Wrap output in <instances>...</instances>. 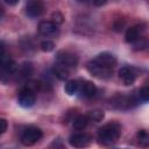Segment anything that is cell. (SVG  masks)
Masks as SVG:
<instances>
[{
    "mask_svg": "<svg viewBox=\"0 0 149 149\" xmlns=\"http://www.w3.org/2000/svg\"><path fill=\"white\" fill-rule=\"evenodd\" d=\"M121 134V127L118 122H109L102 126L98 132V142L102 146L114 144Z\"/></svg>",
    "mask_w": 149,
    "mask_h": 149,
    "instance_id": "cell-1",
    "label": "cell"
},
{
    "mask_svg": "<svg viewBox=\"0 0 149 149\" xmlns=\"http://www.w3.org/2000/svg\"><path fill=\"white\" fill-rule=\"evenodd\" d=\"M56 61L58 65H62L66 69L69 68H76L78 64V57L66 50H59L56 54Z\"/></svg>",
    "mask_w": 149,
    "mask_h": 149,
    "instance_id": "cell-2",
    "label": "cell"
},
{
    "mask_svg": "<svg viewBox=\"0 0 149 149\" xmlns=\"http://www.w3.org/2000/svg\"><path fill=\"white\" fill-rule=\"evenodd\" d=\"M86 69L93 77L99 78V79H107L113 73V69H108L106 66H102V65H100V64H98L93 61L87 63Z\"/></svg>",
    "mask_w": 149,
    "mask_h": 149,
    "instance_id": "cell-3",
    "label": "cell"
},
{
    "mask_svg": "<svg viewBox=\"0 0 149 149\" xmlns=\"http://www.w3.org/2000/svg\"><path fill=\"white\" fill-rule=\"evenodd\" d=\"M43 136V133L40 128L36 127H30L27 128L22 135H21V143L23 146H33L36 142H38Z\"/></svg>",
    "mask_w": 149,
    "mask_h": 149,
    "instance_id": "cell-4",
    "label": "cell"
},
{
    "mask_svg": "<svg viewBox=\"0 0 149 149\" xmlns=\"http://www.w3.org/2000/svg\"><path fill=\"white\" fill-rule=\"evenodd\" d=\"M17 102L21 107L29 108V107L34 106V104L36 102V93L29 91L26 87H22L17 94Z\"/></svg>",
    "mask_w": 149,
    "mask_h": 149,
    "instance_id": "cell-5",
    "label": "cell"
},
{
    "mask_svg": "<svg viewBox=\"0 0 149 149\" xmlns=\"http://www.w3.org/2000/svg\"><path fill=\"white\" fill-rule=\"evenodd\" d=\"M92 142V136L87 133H77L70 136L69 143L73 148H85Z\"/></svg>",
    "mask_w": 149,
    "mask_h": 149,
    "instance_id": "cell-6",
    "label": "cell"
},
{
    "mask_svg": "<svg viewBox=\"0 0 149 149\" xmlns=\"http://www.w3.org/2000/svg\"><path fill=\"white\" fill-rule=\"evenodd\" d=\"M92 61L108 69H113L116 65V57L111 52H101L97 55Z\"/></svg>",
    "mask_w": 149,
    "mask_h": 149,
    "instance_id": "cell-7",
    "label": "cell"
},
{
    "mask_svg": "<svg viewBox=\"0 0 149 149\" xmlns=\"http://www.w3.org/2000/svg\"><path fill=\"white\" fill-rule=\"evenodd\" d=\"M77 92L83 98H91V97H93L95 94L97 87H95V85L92 81L81 80V81H78V90H77Z\"/></svg>",
    "mask_w": 149,
    "mask_h": 149,
    "instance_id": "cell-8",
    "label": "cell"
},
{
    "mask_svg": "<svg viewBox=\"0 0 149 149\" xmlns=\"http://www.w3.org/2000/svg\"><path fill=\"white\" fill-rule=\"evenodd\" d=\"M38 33L43 36H55L58 34V27L51 21H41L38 24Z\"/></svg>",
    "mask_w": 149,
    "mask_h": 149,
    "instance_id": "cell-9",
    "label": "cell"
},
{
    "mask_svg": "<svg viewBox=\"0 0 149 149\" xmlns=\"http://www.w3.org/2000/svg\"><path fill=\"white\" fill-rule=\"evenodd\" d=\"M44 10V6L41 1L34 0V1H29L26 6V14L29 17H37L40 15H42Z\"/></svg>",
    "mask_w": 149,
    "mask_h": 149,
    "instance_id": "cell-10",
    "label": "cell"
},
{
    "mask_svg": "<svg viewBox=\"0 0 149 149\" xmlns=\"http://www.w3.org/2000/svg\"><path fill=\"white\" fill-rule=\"evenodd\" d=\"M119 77L125 85H132L136 79V72L133 68L123 66L119 70Z\"/></svg>",
    "mask_w": 149,
    "mask_h": 149,
    "instance_id": "cell-11",
    "label": "cell"
},
{
    "mask_svg": "<svg viewBox=\"0 0 149 149\" xmlns=\"http://www.w3.org/2000/svg\"><path fill=\"white\" fill-rule=\"evenodd\" d=\"M142 31H143V28L140 24L128 28V30L126 31V36H125L126 42H128V43H135L137 40L141 38Z\"/></svg>",
    "mask_w": 149,
    "mask_h": 149,
    "instance_id": "cell-12",
    "label": "cell"
},
{
    "mask_svg": "<svg viewBox=\"0 0 149 149\" xmlns=\"http://www.w3.org/2000/svg\"><path fill=\"white\" fill-rule=\"evenodd\" d=\"M52 73H54V76L57 77L59 80H65V79H68L69 76H70L69 69H66V68H64V66H62V65H58V64L52 68Z\"/></svg>",
    "mask_w": 149,
    "mask_h": 149,
    "instance_id": "cell-13",
    "label": "cell"
},
{
    "mask_svg": "<svg viewBox=\"0 0 149 149\" xmlns=\"http://www.w3.org/2000/svg\"><path fill=\"white\" fill-rule=\"evenodd\" d=\"M88 123V118L86 115H78L77 118L73 119V127L78 130L84 129Z\"/></svg>",
    "mask_w": 149,
    "mask_h": 149,
    "instance_id": "cell-14",
    "label": "cell"
},
{
    "mask_svg": "<svg viewBox=\"0 0 149 149\" xmlns=\"http://www.w3.org/2000/svg\"><path fill=\"white\" fill-rule=\"evenodd\" d=\"M86 116L88 118V121L100 122V121L104 119L105 113H104V111H101V109H93V111H90Z\"/></svg>",
    "mask_w": 149,
    "mask_h": 149,
    "instance_id": "cell-15",
    "label": "cell"
},
{
    "mask_svg": "<svg viewBox=\"0 0 149 149\" xmlns=\"http://www.w3.org/2000/svg\"><path fill=\"white\" fill-rule=\"evenodd\" d=\"M64 90H65V93L69 94V95H73L77 93V90H78V81L76 80H69L66 81L65 86H64Z\"/></svg>",
    "mask_w": 149,
    "mask_h": 149,
    "instance_id": "cell-16",
    "label": "cell"
},
{
    "mask_svg": "<svg viewBox=\"0 0 149 149\" xmlns=\"http://www.w3.org/2000/svg\"><path fill=\"white\" fill-rule=\"evenodd\" d=\"M137 140H139V143H140L141 147L147 148L148 144H149V136H148L147 130L141 129V130L137 133Z\"/></svg>",
    "mask_w": 149,
    "mask_h": 149,
    "instance_id": "cell-17",
    "label": "cell"
},
{
    "mask_svg": "<svg viewBox=\"0 0 149 149\" xmlns=\"http://www.w3.org/2000/svg\"><path fill=\"white\" fill-rule=\"evenodd\" d=\"M41 86H42V84H41L40 81H37V80H29V81L26 83V85H24L23 87H26V88H28L29 91L36 93L37 91L41 90Z\"/></svg>",
    "mask_w": 149,
    "mask_h": 149,
    "instance_id": "cell-18",
    "label": "cell"
},
{
    "mask_svg": "<svg viewBox=\"0 0 149 149\" xmlns=\"http://www.w3.org/2000/svg\"><path fill=\"white\" fill-rule=\"evenodd\" d=\"M33 72V66L30 63H24L20 70V78H27L30 76V73Z\"/></svg>",
    "mask_w": 149,
    "mask_h": 149,
    "instance_id": "cell-19",
    "label": "cell"
},
{
    "mask_svg": "<svg viewBox=\"0 0 149 149\" xmlns=\"http://www.w3.org/2000/svg\"><path fill=\"white\" fill-rule=\"evenodd\" d=\"M41 49L43 51H45V52H50V51H52L55 49V43L52 41H50V40H45V41H43L41 43Z\"/></svg>",
    "mask_w": 149,
    "mask_h": 149,
    "instance_id": "cell-20",
    "label": "cell"
},
{
    "mask_svg": "<svg viewBox=\"0 0 149 149\" xmlns=\"http://www.w3.org/2000/svg\"><path fill=\"white\" fill-rule=\"evenodd\" d=\"M51 19H52V21H51V22H54L56 26H58V24L63 23V21H64V17H63L62 13H61V12H57V10L52 13Z\"/></svg>",
    "mask_w": 149,
    "mask_h": 149,
    "instance_id": "cell-21",
    "label": "cell"
},
{
    "mask_svg": "<svg viewBox=\"0 0 149 149\" xmlns=\"http://www.w3.org/2000/svg\"><path fill=\"white\" fill-rule=\"evenodd\" d=\"M139 97L143 101H148V99H149V88H148V86H144V87L141 88V91L139 92Z\"/></svg>",
    "mask_w": 149,
    "mask_h": 149,
    "instance_id": "cell-22",
    "label": "cell"
},
{
    "mask_svg": "<svg viewBox=\"0 0 149 149\" xmlns=\"http://www.w3.org/2000/svg\"><path fill=\"white\" fill-rule=\"evenodd\" d=\"M135 47H137L136 49H143V48L147 47V41L141 37L140 40H137V41L135 42Z\"/></svg>",
    "mask_w": 149,
    "mask_h": 149,
    "instance_id": "cell-23",
    "label": "cell"
},
{
    "mask_svg": "<svg viewBox=\"0 0 149 149\" xmlns=\"http://www.w3.org/2000/svg\"><path fill=\"white\" fill-rule=\"evenodd\" d=\"M7 129V121L5 119H0V134L5 133Z\"/></svg>",
    "mask_w": 149,
    "mask_h": 149,
    "instance_id": "cell-24",
    "label": "cell"
},
{
    "mask_svg": "<svg viewBox=\"0 0 149 149\" xmlns=\"http://www.w3.org/2000/svg\"><path fill=\"white\" fill-rule=\"evenodd\" d=\"M5 49H6L5 42L3 41H0V54H5Z\"/></svg>",
    "mask_w": 149,
    "mask_h": 149,
    "instance_id": "cell-25",
    "label": "cell"
},
{
    "mask_svg": "<svg viewBox=\"0 0 149 149\" xmlns=\"http://www.w3.org/2000/svg\"><path fill=\"white\" fill-rule=\"evenodd\" d=\"M105 3H106V1H93V5H95V6H102Z\"/></svg>",
    "mask_w": 149,
    "mask_h": 149,
    "instance_id": "cell-26",
    "label": "cell"
},
{
    "mask_svg": "<svg viewBox=\"0 0 149 149\" xmlns=\"http://www.w3.org/2000/svg\"><path fill=\"white\" fill-rule=\"evenodd\" d=\"M3 13H5V10H3V7L0 5V20L2 19V16H3Z\"/></svg>",
    "mask_w": 149,
    "mask_h": 149,
    "instance_id": "cell-27",
    "label": "cell"
},
{
    "mask_svg": "<svg viewBox=\"0 0 149 149\" xmlns=\"http://www.w3.org/2000/svg\"><path fill=\"white\" fill-rule=\"evenodd\" d=\"M6 2H7V3H9V5H16L19 1H9V0H7Z\"/></svg>",
    "mask_w": 149,
    "mask_h": 149,
    "instance_id": "cell-28",
    "label": "cell"
}]
</instances>
